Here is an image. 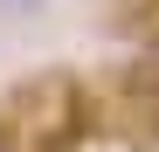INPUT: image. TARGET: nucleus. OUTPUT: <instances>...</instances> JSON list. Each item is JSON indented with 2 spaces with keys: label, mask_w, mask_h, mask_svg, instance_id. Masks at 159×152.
I'll return each mask as SVG.
<instances>
[{
  "label": "nucleus",
  "mask_w": 159,
  "mask_h": 152,
  "mask_svg": "<svg viewBox=\"0 0 159 152\" xmlns=\"http://www.w3.org/2000/svg\"><path fill=\"white\" fill-rule=\"evenodd\" d=\"M42 7H48V0H0V14H14V21H35Z\"/></svg>",
  "instance_id": "nucleus-1"
},
{
  "label": "nucleus",
  "mask_w": 159,
  "mask_h": 152,
  "mask_svg": "<svg viewBox=\"0 0 159 152\" xmlns=\"http://www.w3.org/2000/svg\"><path fill=\"white\" fill-rule=\"evenodd\" d=\"M0 152H28V145H21V138L7 132V124H0Z\"/></svg>",
  "instance_id": "nucleus-2"
}]
</instances>
